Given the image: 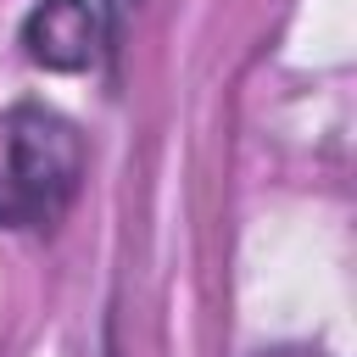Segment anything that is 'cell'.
Segmentation results:
<instances>
[{
	"label": "cell",
	"mask_w": 357,
	"mask_h": 357,
	"mask_svg": "<svg viewBox=\"0 0 357 357\" xmlns=\"http://www.w3.org/2000/svg\"><path fill=\"white\" fill-rule=\"evenodd\" d=\"M22 50L39 67L78 73L95 56V11L84 0H39L22 17Z\"/></svg>",
	"instance_id": "7a4b0ae2"
},
{
	"label": "cell",
	"mask_w": 357,
	"mask_h": 357,
	"mask_svg": "<svg viewBox=\"0 0 357 357\" xmlns=\"http://www.w3.org/2000/svg\"><path fill=\"white\" fill-rule=\"evenodd\" d=\"M6 184L22 206V223L28 229H50L73 195H78V178H84V145H78V128L61 117V112H45V106H17L6 117Z\"/></svg>",
	"instance_id": "6da1fadb"
},
{
	"label": "cell",
	"mask_w": 357,
	"mask_h": 357,
	"mask_svg": "<svg viewBox=\"0 0 357 357\" xmlns=\"http://www.w3.org/2000/svg\"><path fill=\"white\" fill-rule=\"evenodd\" d=\"M262 357H324V351H312V346H273V351H262Z\"/></svg>",
	"instance_id": "3957f363"
}]
</instances>
